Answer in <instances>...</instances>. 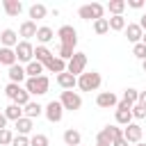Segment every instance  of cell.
I'll list each match as a JSON object with an SVG mask.
<instances>
[{
  "instance_id": "1",
  "label": "cell",
  "mask_w": 146,
  "mask_h": 146,
  "mask_svg": "<svg viewBox=\"0 0 146 146\" xmlns=\"http://www.w3.org/2000/svg\"><path fill=\"white\" fill-rule=\"evenodd\" d=\"M23 87L27 89V94H30V96H43V94H48V89H50V80H48V75L27 78Z\"/></svg>"
},
{
  "instance_id": "2",
  "label": "cell",
  "mask_w": 146,
  "mask_h": 146,
  "mask_svg": "<svg viewBox=\"0 0 146 146\" xmlns=\"http://www.w3.org/2000/svg\"><path fill=\"white\" fill-rule=\"evenodd\" d=\"M100 82H103V78H100L98 71H84L78 78V89L80 91H96L100 87Z\"/></svg>"
},
{
  "instance_id": "3",
  "label": "cell",
  "mask_w": 146,
  "mask_h": 146,
  "mask_svg": "<svg viewBox=\"0 0 146 146\" xmlns=\"http://www.w3.org/2000/svg\"><path fill=\"white\" fill-rule=\"evenodd\" d=\"M103 14H105V5H100V2H89V5H82V7L78 9V16H80L82 21H98V18H105Z\"/></svg>"
},
{
  "instance_id": "4",
  "label": "cell",
  "mask_w": 146,
  "mask_h": 146,
  "mask_svg": "<svg viewBox=\"0 0 146 146\" xmlns=\"http://www.w3.org/2000/svg\"><path fill=\"white\" fill-rule=\"evenodd\" d=\"M123 137V128H119L116 123H112V125H105L98 135H96V141L98 144H107V146H112L116 139H121Z\"/></svg>"
},
{
  "instance_id": "5",
  "label": "cell",
  "mask_w": 146,
  "mask_h": 146,
  "mask_svg": "<svg viewBox=\"0 0 146 146\" xmlns=\"http://www.w3.org/2000/svg\"><path fill=\"white\" fill-rule=\"evenodd\" d=\"M59 103H62L64 112H78V110L82 107V96H80L78 91H62Z\"/></svg>"
},
{
  "instance_id": "6",
  "label": "cell",
  "mask_w": 146,
  "mask_h": 146,
  "mask_svg": "<svg viewBox=\"0 0 146 146\" xmlns=\"http://www.w3.org/2000/svg\"><path fill=\"white\" fill-rule=\"evenodd\" d=\"M16 50V59H18V64H23V66H27L32 59H34V46H32V41H18V46L14 48Z\"/></svg>"
},
{
  "instance_id": "7",
  "label": "cell",
  "mask_w": 146,
  "mask_h": 146,
  "mask_svg": "<svg viewBox=\"0 0 146 146\" xmlns=\"http://www.w3.org/2000/svg\"><path fill=\"white\" fill-rule=\"evenodd\" d=\"M84 68H87V52H75L66 64V73H71L75 78H80L84 73Z\"/></svg>"
},
{
  "instance_id": "8",
  "label": "cell",
  "mask_w": 146,
  "mask_h": 146,
  "mask_svg": "<svg viewBox=\"0 0 146 146\" xmlns=\"http://www.w3.org/2000/svg\"><path fill=\"white\" fill-rule=\"evenodd\" d=\"M57 36H59V43L62 46H78V30L73 25H62L57 30Z\"/></svg>"
},
{
  "instance_id": "9",
  "label": "cell",
  "mask_w": 146,
  "mask_h": 146,
  "mask_svg": "<svg viewBox=\"0 0 146 146\" xmlns=\"http://www.w3.org/2000/svg\"><path fill=\"white\" fill-rule=\"evenodd\" d=\"M43 116L50 121V123H59L62 116H64V107L59 100H50L48 105H43Z\"/></svg>"
},
{
  "instance_id": "10",
  "label": "cell",
  "mask_w": 146,
  "mask_h": 146,
  "mask_svg": "<svg viewBox=\"0 0 146 146\" xmlns=\"http://www.w3.org/2000/svg\"><path fill=\"white\" fill-rule=\"evenodd\" d=\"M141 135H144V128H141L139 123H135V121L123 128V139H125L130 146H132V144H139V141H141Z\"/></svg>"
},
{
  "instance_id": "11",
  "label": "cell",
  "mask_w": 146,
  "mask_h": 146,
  "mask_svg": "<svg viewBox=\"0 0 146 146\" xmlns=\"http://www.w3.org/2000/svg\"><path fill=\"white\" fill-rule=\"evenodd\" d=\"M96 105H98L100 110H110V107H116V105H119V98H116V94H112V91H100V94L96 96Z\"/></svg>"
},
{
  "instance_id": "12",
  "label": "cell",
  "mask_w": 146,
  "mask_h": 146,
  "mask_svg": "<svg viewBox=\"0 0 146 146\" xmlns=\"http://www.w3.org/2000/svg\"><path fill=\"white\" fill-rule=\"evenodd\" d=\"M36 32H39V27H36V23L30 21V18H25V21L21 23V27H18V36H23V41H30L32 36H36Z\"/></svg>"
},
{
  "instance_id": "13",
  "label": "cell",
  "mask_w": 146,
  "mask_h": 146,
  "mask_svg": "<svg viewBox=\"0 0 146 146\" xmlns=\"http://www.w3.org/2000/svg\"><path fill=\"white\" fill-rule=\"evenodd\" d=\"M123 32H125V39H128V41H130L132 46H135V43H141V36H144V30L139 27V23H128Z\"/></svg>"
},
{
  "instance_id": "14",
  "label": "cell",
  "mask_w": 146,
  "mask_h": 146,
  "mask_svg": "<svg viewBox=\"0 0 146 146\" xmlns=\"http://www.w3.org/2000/svg\"><path fill=\"white\" fill-rule=\"evenodd\" d=\"M7 75H9V82H14V84H23V82L27 80V73H25V66H23V64H14V66H9Z\"/></svg>"
},
{
  "instance_id": "15",
  "label": "cell",
  "mask_w": 146,
  "mask_h": 146,
  "mask_svg": "<svg viewBox=\"0 0 146 146\" xmlns=\"http://www.w3.org/2000/svg\"><path fill=\"white\" fill-rule=\"evenodd\" d=\"M0 43H2L5 48H16V46H18V32L11 30V27L2 30V32H0Z\"/></svg>"
},
{
  "instance_id": "16",
  "label": "cell",
  "mask_w": 146,
  "mask_h": 146,
  "mask_svg": "<svg viewBox=\"0 0 146 146\" xmlns=\"http://www.w3.org/2000/svg\"><path fill=\"white\" fill-rule=\"evenodd\" d=\"M55 80H57V84H59L64 91H73V89L78 87V78L71 75V73H59Z\"/></svg>"
},
{
  "instance_id": "17",
  "label": "cell",
  "mask_w": 146,
  "mask_h": 146,
  "mask_svg": "<svg viewBox=\"0 0 146 146\" xmlns=\"http://www.w3.org/2000/svg\"><path fill=\"white\" fill-rule=\"evenodd\" d=\"M14 64H18V59H16V50L14 48H5V46H0V66H14Z\"/></svg>"
},
{
  "instance_id": "18",
  "label": "cell",
  "mask_w": 146,
  "mask_h": 146,
  "mask_svg": "<svg viewBox=\"0 0 146 146\" xmlns=\"http://www.w3.org/2000/svg\"><path fill=\"white\" fill-rule=\"evenodd\" d=\"M2 9H5L7 16L16 18V16H21V11H23V2H21V0H2Z\"/></svg>"
},
{
  "instance_id": "19",
  "label": "cell",
  "mask_w": 146,
  "mask_h": 146,
  "mask_svg": "<svg viewBox=\"0 0 146 146\" xmlns=\"http://www.w3.org/2000/svg\"><path fill=\"white\" fill-rule=\"evenodd\" d=\"M27 14H30V21H41V18H46L48 16V7L46 5H41V2H34V5H30V9H27Z\"/></svg>"
},
{
  "instance_id": "20",
  "label": "cell",
  "mask_w": 146,
  "mask_h": 146,
  "mask_svg": "<svg viewBox=\"0 0 146 146\" xmlns=\"http://www.w3.org/2000/svg\"><path fill=\"white\" fill-rule=\"evenodd\" d=\"M14 128H16V132H18V135L30 137V135H32V130H34V121H32V119H27V116H23V119H18V121L14 123Z\"/></svg>"
},
{
  "instance_id": "21",
  "label": "cell",
  "mask_w": 146,
  "mask_h": 146,
  "mask_svg": "<svg viewBox=\"0 0 146 146\" xmlns=\"http://www.w3.org/2000/svg\"><path fill=\"white\" fill-rule=\"evenodd\" d=\"M46 71H50V73H66V62L62 59V57H57V55H52V59L50 62H46Z\"/></svg>"
},
{
  "instance_id": "22",
  "label": "cell",
  "mask_w": 146,
  "mask_h": 146,
  "mask_svg": "<svg viewBox=\"0 0 146 146\" xmlns=\"http://www.w3.org/2000/svg\"><path fill=\"white\" fill-rule=\"evenodd\" d=\"M5 116H7V121H18V119H23L25 114H23V107L21 105H16V103H9L7 107H5Z\"/></svg>"
},
{
  "instance_id": "23",
  "label": "cell",
  "mask_w": 146,
  "mask_h": 146,
  "mask_svg": "<svg viewBox=\"0 0 146 146\" xmlns=\"http://www.w3.org/2000/svg\"><path fill=\"white\" fill-rule=\"evenodd\" d=\"M23 114H25L27 119H32V121H34V119H39V116L43 114V105H39V103H34V100H30V103L23 107Z\"/></svg>"
},
{
  "instance_id": "24",
  "label": "cell",
  "mask_w": 146,
  "mask_h": 146,
  "mask_svg": "<svg viewBox=\"0 0 146 146\" xmlns=\"http://www.w3.org/2000/svg\"><path fill=\"white\" fill-rule=\"evenodd\" d=\"M64 144H66V146H80V144H82V135H80V130H75V128L64 130Z\"/></svg>"
},
{
  "instance_id": "25",
  "label": "cell",
  "mask_w": 146,
  "mask_h": 146,
  "mask_svg": "<svg viewBox=\"0 0 146 146\" xmlns=\"http://www.w3.org/2000/svg\"><path fill=\"white\" fill-rule=\"evenodd\" d=\"M55 39V32H52V27H48V25H41L39 27V32H36V41H39V46H46V43H50Z\"/></svg>"
},
{
  "instance_id": "26",
  "label": "cell",
  "mask_w": 146,
  "mask_h": 146,
  "mask_svg": "<svg viewBox=\"0 0 146 146\" xmlns=\"http://www.w3.org/2000/svg\"><path fill=\"white\" fill-rule=\"evenodd\" d=\"M52 55H55V52H50V48H48V46H36V48H34V59H36V62H41L43 66H46V62H50V59H52Z\"/></svg>"
},
{
  "instance_id": "27",
  "label": "cell",
  "mask_w": 146,
  "mask_h": 146,
  "mask_svg": "<svg viewBox=\"0 0 146 146\" xmlns=\"http://www.w3.org/2000/svg\"><path fill=\"white\" fill-rule=\"evenodd\" d=\"M43 71H46V66H43L41 62H36V59H32V62L25 66L27 78H39V75H43Z\"/></svg>"
},
{
  "instance_id": "28",
  "label": "cell",
  "mask_w": 146,
  "mask_h": 146,
  "mask_svg": "<svg viewBox=\"0 0 146 146\" xmlns=\"http://www.w3.org/2000/svg\"><path fill=\"white\" fill-rule=\"evenodd\" d=\"M114 119H116V125H130L132 123V110H116L114 112Z\"/></svg>"
},
{
  "instance_id": "29",
  "label": "cell",
  "mask_w": 146,
  "mask_h": 146,
  "mask_svg": "<svg viewBox=\"0 0 146 146\" xmlns=\"http://www.w3.org/2000/svg\"><path fill=\"white\" fill-rule=\"evenodd\" d=\"M125 7H128L125 0H110L105 9H107L112 16H123V9H125Z\"/></svg>"
},
{
  "instance_id": "30",
  "label": "cell",
  "mask_w": 146,
  "mask_h": 146,
  "mask_svg": "<svg viewBox=\"0 0 146 146\" xmlns=\"http://www.w3.org/2000/svg\"><path fill=\"white\" fill-rule=\"evenodd\" d=\"M107 21H110V30H112V32H123L125 25H128L123 16H110Z\"/></svg>"
},
{
  "instance_id": "31",
  "label": "cell",
  "mask_w": 146,
  "mask_h": 146,
  "mask_svg": "<svg viewBox=\"0 0 146 146\" xmlns=\"http://www.w3.org/2000/svg\"><path fill=\"white\" fill-rule=\"evenodd\" d=\"M75 52H78V50H75L73 46H62V43L57 46V57H62V59H64L66 64H68V59H71V57H73Z\"/></svg>"
},
{
  "instance_id": "32",
  "label": "cell",
  "mask_w": 146,
  "mask_h": 146,
  "mask_svg": "<svg viewBox=\"0 0 146 146\" xmlns=\"http://www.w3.org/2000/svg\"><path fill=\"white\" fill-rule=\"evenodd\" d=\"M94 32L100 34V36L107 34V32H110V21H107V18H98V21H94Z\"/></svg>"
},
{
  "instance_id": "33",
  "label": "cell",
  "mask_w": 146,
  "mask_h": 146,
  "mask_svg": "<svg viewBox=\"0 0 146 146\" xmlns=\"http://www.w3.org/2000/svg\"><path fill=\"white\" fill-rule=\"evenodd\" d=\"M121 100H125L128 105H137V100H139V91L132 89V87H128V89L123 91V98H121Z\"/></svg>"
},
{
  "instance_id": "34",
  "label": "cell",
  "mask_w": 146,
  "mask_h": 146,
  "mask_svg": "<svg viewBox=\"0 0 146 146\" xmlns=\"http://www.w3.org/2000/svg\"><path fill=\"white\" fill-rule=\"evenodd\" d=\"M48 144H50V141H48L46 135H41V132L30 135V146H48Z\"/></svg>"
},
{
  "instance_id": "35",
  "label": "cell",
  "mask_w": 146,
  "mask_h": 146,
  "mask_svg": "<svg viewBox=\"0 0 146 146\" xmlns=\"http://www.w3.org/2000/svg\"><path fill=\"white\" fill-rule=\"evenodd\" d=\"M14 132L9 130V128H5V130H0V146H11V141H14Z\"/></svg>"
},
{
  "instance_id": "36",
  "label": "cell",
  "mask_w": 146,
  "mask_h": 146,
  "mask_svg": "<svg viewBox=\"0 0 146 146\" xmlns=\"http://www.w3.org/2000/svg\"><path fill=\"white\" fill-rule=\"evenodd\" d=\"M132 55H135L139 62H144V59H146V46H144V43H135V46H132Z\"/></svg>"
},
{
  "instance_id": "37",
  "label": "cell",
  "mask_w": 146,
  "mask_h": 146,
  "mask_svg": "<svg viewBox=\"0 0 146 146\" xmlns=\"http://www.w3.org/2000/svg\"><path fill=\"white\" fill-rule=\"evenodd\" d=\"M132 119H137V121H141V119H146V107L144 105H132Z\"/></svg>"
},
{
  "instance_id": "38",
  "label": "cell",
  "mask_w": 146,
  "mask_h": 146,
  "mask_svg": "<svg viewBox=\"0 0 146 146\" xmlns=\"http://www.w3.org/2000/svg\"><path fill=\"white\" fill-rule=\"evenodd\" d=\"M11 146H30V137H25V135H16L14 141H11Z\"/></svg>"
},
{
  "instance_id": "39",
  "label": "cell",
  "mask_w": 146,
  "mask_h": 146,
  "mask_svg": "<svg viewBox=\"0 0 146 146\" xmlns=\"http://www.w3.org/2000/svg\"><path fill=\"white\" fill-rule=\"evenodd\" d=\"M125 5L130 7V9H144V0H125Z\"/></svg>"
},
{
  "instance_id": "40",
  "label": "cell",
  "mask_w": 146,
  "mask_h": 146,
  "mask_svg": "<svg viewBox=\"0 0 146 146\" xmlns=\"http://www.w3.org/2000/svg\"><path fill=\"white\" fill-rule=\"evenodd\" d=\"M116 110H132V105H128L125 100H119V105H116Z\"/></svg>"
},
{
  "instance_id": "41",
  "label": "cell",
  "mask_w": 146,
  "mask_h": 146,
  "mask_svg": "<svg viewBox=\"0 0 146 146\" xmlns=\"http://www.w3.org/2000/svg\"><path fill=\"white\" fill-rule=\"evenodd\" d=\"M7 128V116H5V112H0V130H5Z\"/></svg>"
},
{
  "instance_id": "42",
  "label": "cell",
  "mask_w": 146,
  "mask_h": 146,
  "mask_svg": "<svg viewBox=\"0 0 146 146\" xmlns=\"http://www.w3.org/2000/svg\"><path fill=\"white\" fill-rule=\"evenodd\" d=\"M137 103L146 107V91H139V100H137Z\"/></svg>"
},
{
  "instance_id": "43",
  "label": "cell",
  "mask_w": 146,
  "mask_h": 146,
  "mask_svg": "<svg viewBox=\"0 0 146 146\" xmlns=\"http://www.w3.org/2000/svg\"><path fill=\"white\" fill-rule=\"evenodd\" d=\"M139 27L146 32V11H144V14H141V18H139Z\"/></svg>"
},
{
  "instance_id": "44",
  "label": "cell",
  "mask_w": 146,
  "mask_h": 146,
  "mask_svg": "<svg viewBox=\"0 0 146 146\" xmlns=\"http://www.w3.org/2000/svg\"><path fill=\"white\" fill-rule=\"evenodd\" d=\"M112 146H130V144H128V141H125V139H123V137H121V139H116V141H114V144H112Z\"/></svg>"
},
{
  "instance_id": "45",
  "label": "cell",
  "mask_w": 146,
  "mask_h": 146,
  "mask_svg": "<svg viewBox=\"0 0 146 146\" xmlns=\"http://www.w3.org/2000/svg\"><path fill=\"white\" fill-rule=\"evenodd\" d=\"M141 68H144V73H146V59H144V62H141Z\"/></svg>"
},
{
  "instance_id": "46",
  "label": "cell",
  "mask_w": 146,
  "mask_h": 146,
  "mask_svg": "<svg viewBox=\"0 0 146 146\" xmlns=\"http://www.w3.org/2000/svg\"><path fill=\"white\" fill-rule=\"evenodd\" d=\"M141 43H144V46H146V32H144V36H141Z\"/></svg>"
},
{
  "instance_id": "47",
  "label": "cell",
  "mask_w": 146,
  "mask_h": 146,
  "mask_svg": "<svg viewBox=\"0 0 146 146\" xmlns=\"http://www.w3.org/2000/svg\"><path fill=\"white\" fill-rule=\"evenodd\" d=\"M132 146H146V141H139V144H132Z\"/></svg>"
},
{
  "instance_id": "48",
  "label": "cell",
  "mask_w": 146,
  "mask_h": 146,
  "mask_svg": "<svg viewBox=\"0 0 146 146\" xmlns=\"http://www.w3.org/2000/svg\"><path fill=\"white\" fill-rule=\"evenodd\" d=\"M96 146H107V144H98V141H96Z\"/></svg>"
},
{
  "instance_id": "49",
  "label": "cell",
  "mask_w": 146,
  "mask_h": 146,
  "mask_svg": "<svg viewBox=\"0 0 146 146\" xmlns=\"http://www.w3.org/2000/svg\"><path fill=\"white\" fill-rule=\"evenodd\" d=\"M80 146H82V144H80Z\"/></svg>"
}]
</instances>
